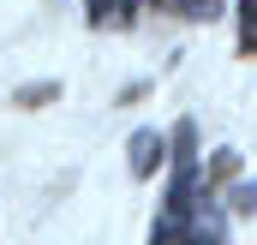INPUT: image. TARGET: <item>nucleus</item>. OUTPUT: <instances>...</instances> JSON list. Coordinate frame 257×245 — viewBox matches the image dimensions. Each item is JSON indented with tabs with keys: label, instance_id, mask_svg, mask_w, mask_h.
<instances>
[{
	"label": "nucleus",
	"instance_id": "4",
	"mask_svg": "<svg viewBox=\"0 0 257 245\" xmlns=\"http://www.w3.org/2000/svg\"><path fill=\"white\" fill-rule=\"evenodd\" d=\"M162 12H180V18H215L221 0H156Z\"/></svg>",
	"mask_w": 257,
	"mask_h": 245
},
{
	"label": "nucleus",
	"instance_id": "3",
	"mask_svg": "<svg viewBox=\"0 0 257 245\" xmlns=\"http://www.w3.org/2000/svg\"><path fill=\"white\" fill-rule=\"evenodd\" d=\"M132 12H138V0H90V24H132Z\"/></svg>",
	"mask_w": 257,
	"mask_h": 245
},
{
	"label": "nucleus",
	"instance_id": "5",
	"mask_svg": "<svg viewBox=\"0 0 257 245\" xmlns=\"http://www.w3.org/2000/svg\"><path fill=\"white\" fill-rule=\"evenodd\" d=\"M239 48L257 54V0H239Z\"/></svg>",
	"mask_w": 257,
	"mask_h": 245
},
{
	"label": "nucleus",
	"instance_id": "1",
	"mask_svg": "<svg viewBox=\"0 0 257 245\" xmlns=\"http://www.w3.org/2000/svg\"><path fill=\"white\" fill-rule=\"evenodd\" d=\"M150 245H221V221L197 197L192 203H168V215H162V227H156Z\"/></svg>",
	"mask_w": 257,
	"mask_h": 245
},
{
	"label": "nucleus",
	"instance_id": "2",
	"mask_svg": "<svg viewBox=\"0 0 257 245\" xmlns=\"http://www.w3.org/2000/svg\"><path fill=\"white\" fill-rule=\"evenodd\" d=\"M162 150H168V144H162L156 132H138V138H132V174H138V180H150V174L162 168Z\"/></svg>",
	"mask_w": 257,
	"mask_h": 245
}]
</instances>
